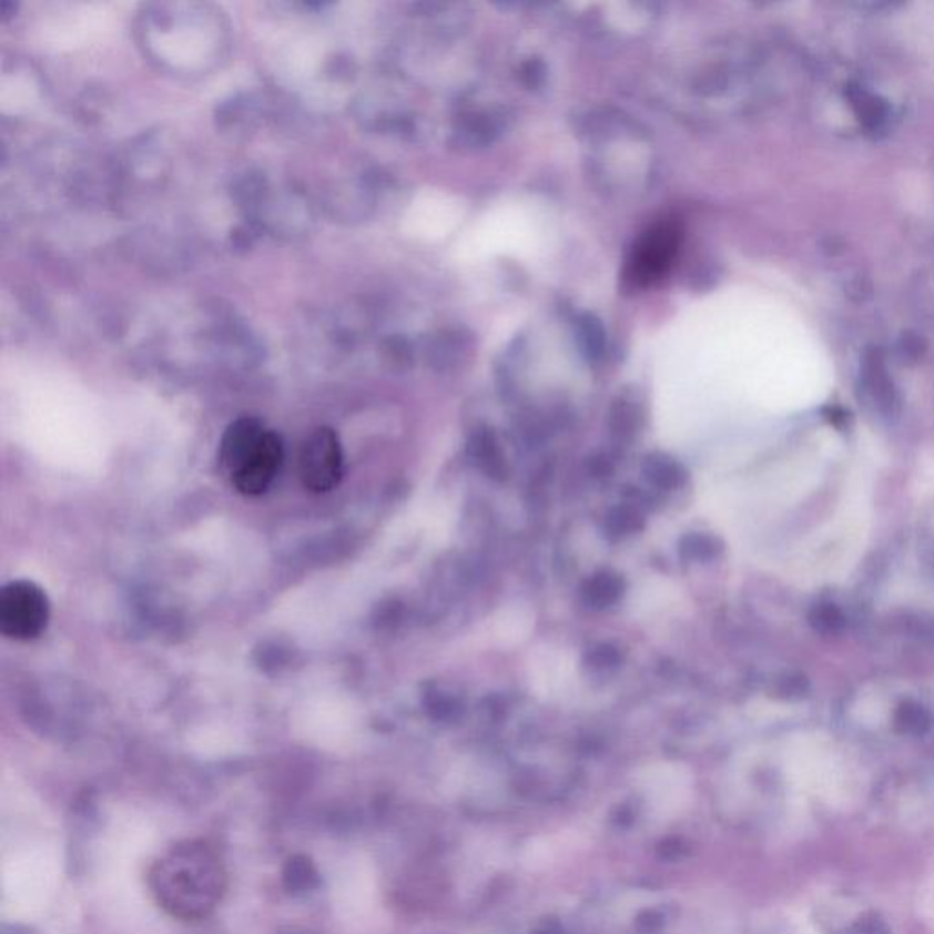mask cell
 I'll use <instances>...</instances> for the list:
<instances>
[{
  "label": "cell",
  "mask_w": 934,
  "mask_h": 934,
  "mask_svg": "<svg viewBox=\"0 0 934 934\" xmlns=\"http://www.w3.org/2000/svg\"><path fill=\"white\" fill-rule=\"evenodd\" d=\"M845 416L847 415H845V413H843L842 409H837V407H832V409H829V416H826V418H829V420H831L832 424H836V426H840V424H843V422H845Z\"/></svg>",
  "instance_id": "14"
},
{
  "label": "cell",
  "mask_w": 934,
  "mask_h": 934,
  "mask_svg": "<svg viewBox=\"0 0 934 934\" xmlns=\"http://www.w3.org/2000/svg\"><path fill=\"white\" fill-rule=\"evenodd\" d=\"M894 724L902 734L922 735L931 729V715L920 704L905 703L896 712Z\"/></svg>",
  "instance_id": "9"
},
{
  "label": "cell",
  "mask_w": 934,
  "mask_h": 934,
  "mask_svg": "<svg viewBox=\"0 0 934 934\" xmlns=\"http://www.w3.org/2000/svg\"><path fill=\"white\" fill-rule=\"evenodd\" d=\"M849 98H851L852 106L860 115V121L869 129H876L885 119V106H883L882 101L863 92L862 88L849 90Z\"/></svg>",
  "instance_id": "10"
},
{
  "label": "cell",
  "mask_w": 934,
  "mask_h": 934,
  "mask_svg": "<svg viewBox=\"0 0 934 934\" xmlns=\"http://www.w3.org/2000/svg\"><path fill=\"white\" fill-rule=\"evenodd\" d=\"M843 934H891V931L885 920L880 918L879 914L869 913L857 918Z\"/></svg>",
  "instance_id": "12"
},
{
  "label": "cell",
  "mask_w": 934,
  "mask_h": 934,
  "mask_svg": "<svg viewBox=\"0 0 934 934\" xmlns=\"http://www.w3.org/2000/svg\"><path fill=\"white\" fill-rule=\"evenodd\" d=\"M344 477V451L331 427H319L303 444L300 453V478L313 494H327Z\"/></svg>",
  "instance_id": "4"
},
{
  "label": "cell",
  "mask_w": 934,
  "mask_h": 934,
  "mask_svg": "<svg viewBox=\"0 0 934 934\" xmlns=\"http://www.w3.org/2000/svg\"><path fill=\"white\" fill-rule=\"evenodd\" d=\"M863 378L867 385L869 393L879 402L883 412H893L896 395H894L893 382L889 378L887 369L883 364L882 353L869 351L863 359Z\"/></svg>",
  "instance_id": "7"
},
{
  "label": "cell",
  "mask_w": 934,
  "mask_h": 934,
  "mask_svg": "<svg viewBox=\"0 0 934 934\" xmlns=\"http://www.w3.org/2000/svg\"><path fill=\"white\" fill-rule=\"evenodd\" d=\"M152 883L160 904L170 913L183 920H200L220 900L223 871L205 845L186 843L155 865Z\"/></svg>",
  "instance_id": "1"
},
{
  "label": "cell",
  "mask_w": 934,
  "mask_h": 934,
  "mask_svg": "<svg viewBox=\"0 0 934 934\" xmlns=\"http://www.w3.org/2000/svg\"><path fill=\"white\" fill-rule=\"evenodd\" d=\"M265 432H267L265 424L252 416H243L232 422L221 438L220 457H217L221 471L225 473L226 477H231L232 473L236 471V467L243 463V458L247 457L252 446L263 437Z\"/></svg>",
  "instance_id": "6"
},
{
  "label": "cell",
  "mask_w": 934,
  "mask_h": 934,
  "mask_svg": "<svg viewBox=\"0 0 934 934\" xmlns=\"http://www.w3.org/2000/svg\"><path fill=\"white\" fill-rule=\"evenodd\" d=\"M318 871L311 862V857L302 856V854L288 857L285 867H283V885L288 893H308L314 887H318Z\"/></svg>",
  "instance_id": "8"
},
{
  "label": "cell",
  "mask_w": 934,
  "mask_h": 934,
  "mask_svg": "<svg viewBox=\"0 0 934 934\" xmlns=\"http://www.w3.org/2000/svg\"><path fill=\"white\" fill-rule=\"evenodd\" d=\"M811 625L816 628L818 632H837V630H842L843 628L842 611L832 605L816 606L811 613Z\"/></svg>",
  "instance_id": "11"
},
{
  "label": "cell",
  "mask_w": 934,
  "mask_h": 934,
  "mask_svg": "<svg viewBox=\"0 0 934 934\" xmlns=\"http://www.w3.org/2000/svg\"><path fill=\"white\" fill-rule=\"evenodd\" d=\"M285 458V447L277 433H263V437L254 444L247 457L232 473L231 484L236 491L247 497H257L267 491L276 480Z\"/></svg>",
  "instance_id": "5"
},
{
  "label": "cell",
  "mask_w": 934,
  "mask_h": 934,
  "mask_svg": "<svg viewBox=\"0 0 934 934\" xmlns=\"http://www.w3.org/2000/svg\"><path fill=\"white\" fill-rule=\"evenodd\" d=\"M50 601L41 586L13 580L0 593V632L16 641H31L47 630Z\"/></svg>",
  "instance_id": "2"
},
{
  "label": "cell",
  "mask_w": 934,
  "mask_h": 934,
  "mask_svg": "<svg viewBox=\"0 0 934 934\" xmlns=\"http://www.w3.org/2000/svg\"><path fill=\"white\" fill-rule=\"evenodd\" d=\"M902 349H904L905 355L911 356V358H918L925 349L924 339L916 336V334H904V338H902Z\"/></svg>",
  "instance_id": "13"
},
{
  "label": "cell",
  "mask_w": 934,
  "mask_h": 934,
  "mask_svg": "<svg viewBox=\"0 0 934 934\" xmlns=\"http://www.w3.org/2000/svg\"><path fill=\"white\" fill-rule=\"evenodd\" d=\"M681 225L678 221H659L637 242L628 262V282L636 287H648L659 282L670 271L681 247Z\"/></svg>",
  "instance_id": "3"
}]
</instances>
